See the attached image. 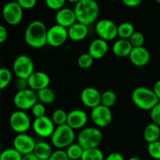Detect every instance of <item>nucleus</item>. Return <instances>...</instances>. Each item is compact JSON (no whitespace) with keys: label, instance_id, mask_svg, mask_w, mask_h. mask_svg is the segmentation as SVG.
<instances>
[{"label":"nucleus","instance_id":"52","mask_svg":"<svg viewBox=\"0 0 160 160\" xmlns=\"http://www.w3.org/2000/svg\"><path fill=\"white\" fill-rule=\"evenodd\" d=\"M110 1H112V2H117V1H119V0H110Z\"/></svg>","mask_w":160,"mask_h":160},{"label":"nucleus","instance_id":"12","mask_svg":"<svg viewBox=\"0 0 160 160\" xmlns=\"http://www.w3.org/2000/svg\"><path fill=\"white\" fill-rule=\"evenodd\" d=\"M32 128L34 132L38 136L43 138H51L56 129V125L51 118L46 115L39 118H34L32 122Z\"/></svg>","mask_w":160,"mask_h":160},{"label":"nucleus","instance_id":"31","mask_svg":"<svg viewBox=\"0 0 160 160\" xmlns=\"http://www.w3.org/2000/svg\"><path fill=\"white\" fill-rule=\"evenodd\" d=\"M12 80V73L6 67H0V90L5 89L10 84Z\"/></svg>","mask_w":160,"mask_h":160},{"label":"nucleus","instance_id":"14","mask_svg":"<svg viewBox=\"0 0 160 160\" xmlns=\"http://www.w3.org/2000/svg\"><path fill=\"white\" fill-rule=\"evenodd\" d=\"M37 142L27 133L17 134L12 141V148L18 151L22 156L32 153Z\"/></svg>","mask_w":160,"mask_h":160},{"label":"nucleus","instance_id":"44","mask_svg":"<svg viewBox=\"0 0 160 160\" xmlns=\"http://www.w3.org/2000/svg\"><path fill=\"white\" fill-rule=\"evenodd\" d=\"M104 160H125L122 154L119 152H112L108 155Z\"/></svg>","mask_w":160,"mask_h":160},{"label":"nucleus","instance_id":"37","mask_svg":"<svg viewBox=\"0 0 160 160\" xmlns=\"http://www.w3.org/2000/svg\"><path fill=\"white\" fill-rule=\"evenodd\" d=\"M45 2L48 9L58 11L64 7L67 0H45Z\"/></svg>","mask_w":160,"mask_h":160},{"label":"nucleus","instance_id":"17","mask_svg":"<svg viewBox=\"0 0 160 160\" xmlns=\"http://www.w3.org/2000/svg\"><path fill=\"white\" fill-rule=\"evenodd\" d=\"M128 57L133 65L137 67H142L149 62L151 54L145 47H136L133 48Z\"/></svg>","mask_w":160,"mask_h":160},{"label":"nucleus","instance_id":"18","mask_svg":"<svg viewBox=\"0 0 160 160\" xmlns=\"http://www.w3.org/2000/svg\"><path fill=\"white\" fill-rule=\"evenodd\" d=\"M28 85L29 88L38 92L45 88L49 87L51 79L48 73L43 71H34L28 78Z\"/></svg>","mask_w":160,"mask_h":160},{"label":"nucleus","instance_id":"8","mask_svg":"<svg viewBox=\"0 0 160 160\" xmlns=\"http://www.w3.org/2000/svg\"><path fill=\"white\" fill-rule=\"evenodd\" d=\"M9 126L17 134L27 133L32 126L29 115L25 111H14L9 117Z\"/></svg>","mask_w":160,"mask_h":160},{"label":"nucleus","instance_id":"41","mask_svg":"<svg viewBox=\"0 0 160 160\" xmlns=\"http://www.w3.org/2000/svg\"><path fill=\"white\" fill-rule=\"evenodd\" d=\"M14 86L17 91L24 90V89L29 88L28 79H23V78H17L14 83Z\"/></svg>","mask_w":160,"mask_h":160},{"label":"nucleus","instance_id":"49","mask_svg":"<svg viewBox=\"0 0 160 160\" xmlns=\"http://www.w3.org/2000/svg\"><path fill=\"white\" fill-rule=\"evenodd\" d=\"M1 97H2V90H0V99H1Z\"/></svg>","mask_w":160,"mask_h":160},{"label":"nucleus","instance_id":"46","mask_svg":"<svg viewBox=\"0 0 160 160\" xmlns=\"http://www.w3.org/2000/svg\"><path fill=\"white\" fill-rule=\"evenodd\" d=\"M22 160H39L38 159L37 156L34 154V153H29V154H27L23 156L22 157Z\"/></svg>","mask_w":160,"mask_h":160},{"label":"nucleus","instance_id":"4","mask_svg":"<svg viewBox=\"0 0 160 160\" xmlns=\"http://www.w3.org/2000/svg\"><path fill=\"white\" fill-rule=\"evenodd\" d=\"M103 139L102 131L95 127L84 128L80 131L78 136V143L84 150L98 148Z\"/></svg>","mask_w":160,"mask_h":160},{"label":"nucleus","instance_id":"7","mask_svg":"<svg viewBox=\"0 0 160 160\" xmlns=\"http://www.w3.org/2000/svg\"><path fill=\"white\" fill-rule=\"evenodd\" d=\"M13 104L17 109L26 111L31 109L38 102L37 92L31 88L17 91L13 96Z\"/></svg>","mask_w":160,"mask_h":160},{"label":"nucleus","instance_id":"32","mask_svg":"<svg viewBox=\"0 0 160 160\" xmlns=\"http://www.w3.org/2000/svg\"><path fill=\"white\" fill-rule=\"evenodd\" d=\"M22 156L14 148L3 149L0 153V160H22Z\"/></svg>","mask_w":160,"mask_h":160},{"label":"nucleus","instance_id":"19","mask_svg":"<svg viewBox=\"0 0 160 160\" xmlns=\"http://www.w3.org/2000/svg\"><path fill=\"white\" fill-rule=\"evenodd\" d=\"M55 19H56V24L60 25L67 29L78 22L74 10L67 7H63L56 11Z\"/></svg>","mask_w":160,"mask_h":160},{"label":"nucleus","instance_id":"39","mask_svg":"<svg viewBox=\"0 0 160 160\" xmlns=\"http://www.w3.org/2000/svg\"><path fill=\"white\" fill-rule=\"evenodd\" d=\"M48 160H70L66 151L63 149H56Z\"/></svg>","mask_w":160,"mask_h":160},{"label":"nucleus","instance_id":"6","mask_svg":"<svg viewBox=\"0 0 160 160\" xmlns=\"http://www.w3.org/2000/svg\"><path fill=\"white\" fill-rule=\"evenodd\" d=\"M34 72V61L29 56L22 54L14 59L12 63V73L17 78L28 79Z\"/></svg>","mask_w":160,"mask_h":160},{"label":"nucleus","instance_id":"36","mask_svg":"<svg viewBox=\"0 0 160 160\" xmlns=\"http://www.w3.org/2000/svg\"><path fill=\"white\" fill-rule=\"evenodd\" d=\"M31 113L34 118H39L45 116L46 113V108L44 104H42L40 102H38L31 109Z\"/></svg>","mask_w":160,"mask_h":160},{"label":"nucleus","instance_id":"23","mask_svg":"<svg viewBox=\"0 0 160 160\" xmlns=\"http://www.w3.org/2000/svg\"><path fill=\"white\" fill-rule=\"evenodd\" d=\"M53 151L50 144L46 142H38L36 143L33 153L39 160H48Z\"/></svg>","mask_w":160,"mask_h":160},{"label":"nucleus","instance_id":"5","mask_svg":"<svg viewBox=\"0 0 160 160\" xmlns=\"http://www.w3.org/2000/svg\"><path fill=\"white\" fill-rule=\"evenodd\" d=\"M75 137L74 130L67 124L57 126L51 136V143L57 149H64L74 143Z\"/></svg>","mask_w":160,"mask_h":160},{"label":"nucleus","instance_id":"40","mask_svg":"<svg viewBox=\"0 0 160 160\" xmlns=\"http://www.w3.org/2000/svg\"><path fill=\"white\" fill-rule=\"evenodd\" d=\"M23 9H33L37 4V0H17Z\"/></svg>","mask_w":160,"mask_h":160},{"label":"nucleus","instance_id":"48","mask_svg":"<svg viewBox=\"0 0 160 160\" xmlns=\"http://www.w3.org/2000/svg\"><path fill=\"white\" fill-rule=\"evenodd\" d=\"M67 2H69L70 3H73V4H77V3L78 2H80L81 0H67Z\"/></svg>","mask_w":160,"mask_h":160},{"label":"nucleus","instance_id":"26","mask_svg":"<svg viewBox=\"0 0 160 160\" xmlns=\"http://www.w3.org/2000/svg\"><path fill=\"white\" fill-rule=\"evenodd\" d=\"M135 31L134 25L130 22H123L118 25V37L122 39H129Z\"/></svg>","mask_w":160,"mask_h":160},{"label":"nucleus","instance_id":"21","mask_svg":"<svg viewBox=\"0 0 160 160\" xmlns=\"http://www.w3.org/2000/svg\"><path fill=\"white\" fill-rule=\"evenodd\" d=\"M67 30L69 38L73 42H81L85 39L89 31L88 26L79 22H76Z\"/></svg>","mask_w":160,"mask_h":160},{"label":"nucleus","instance_id":"50","mask_svg":"<svg viewBox=\"0 0 160 160\" xmlns=\"http://www.w3.org/2000/svg\"><path fill=\"white\" fill-rule=\"evenodd\" d=\"M156 2H158L159 4H160V0H156Z\"/></svg>","mask_w":160,"mask_h":160},{"label":"nucleus","instance_id":"45","mask_svg":"<svg viewBox=\"0 0 160 160\" xmlns=\"http://www.w3.org/2000/svg\"><path fill=\"white\" fill-rule=\"evenodd\" d=\"M152 90L153 92H154V93L156 94L158 99L160 101V80H158V81L155 83L154 85H153Z\"/></svg>","mask_w":160,"mask_h":160},{"label":"nucleus","instance_id":"47","mask_svg":"<svg viewBox=\"0 0 160 160\" xmlns=\"http://www.w3.org/2000/svg\"><path fill=\"white\" fill-rule=\"evenodd\" d=\"M128 160H142L140 157H138V156H132V157L129 158Z\"/></svg>","mask_w":160,"mask_h":160},{"label":"nucleus","instance_id":"9","mask_svg":"<svg viewBox=\"0 0 160 160\" xmlns=\"http://www.w3.org/2000/svg\"><path fill=\"white\" fill-rule=\"evenodd\" d=\"M2 13L3 19L8 24L17 26L23 20V9L17 1H11L4 5Z\"/></svg>","mask_w":160,"mask_h":160},{"label":"nucleus","instance_id":"11","mask_svg":"<svg viewBox=\"0 0 160 160\" xmlns=\"http://www.w3.org/2000/svg\"><path fill=\"white\" fill-rule=\"evenodd\" d=\"M68 38V30L60 25H52L47 31V44L54 48L62 46Z\"/></svg>","mask_w":160,"mask_h":160},{"label":"nucleus","instance_id":"13","mask_svg":"<svg viewBox=\"0 0 160 160\" xmlns=\"http://www.w3.org/2000/svg\"><path fill=\"white\" fill-rule=\"evenodd\" d=\"M91 119L97 128H106L112 121V112L110 108L100 104L91 111Z\"/></svg>","mask_w":160,"mask_h":160},{"label":"nucleus","instance_id":"15","mask_svg":"<svg viewBox=\"0 0 160 160\" xmlns=\"http://www.w3.org/2000/svg\"><path fill=\"white\" fill-rule=\"evenodd\" d=\"M101 92L94 87H87L81 92V101L84 106L94 109L101 104Z\"/></svg>","mask_w":160,"mask_h":160},{"label":"nucleus","instance_id":"24","mask_svg":"<svg viewBox=\"0 0 160 160\" xmlns=\"http://www.w3.org/2000/svg\"><path fill=\"white\" fill-rule=\"evenodd\" d=\"M143 138L147 143H152L159 140L160 127L154 123H151L145 127L143 131Z\"/></svg>","mask_w":160,"mask_h":160},{"label":"nucleus","instance_id":"16","mask_svg":"<svg viewBox=\"0 0 160 160\" xmlns=\"http://www.w3.org/2000/svg\"><path fill=\"white\" fill-rule=\"evenodd\" d=\"M88 121V117L85 111L75 109L70 111L67 116V124L73 130H82Z\"/></svg>","mask_w":160,"mask_h":160},{"label":"nucleus","instance_id":"20","mask_svg":"<svg viewBox=\"0 0 160 160\" xmlns=\"http://www.w3.org/2000/svg\"><path fill=\"white\" fill-rule=\"evenodd\" d=\"M108 52H109L108 42L98 38L91 42L88 52L94 59H100L105 57Z\"/></svg>","mask_w":160,"mask_h":160},{"label":"nucleus","instance_id":"34","mask_svg":"<svg viewBox=\"0 0 160 160\" xmlns=\"http://www.w3.org/2000/svg\"><path fill=\"white\" fill-rule=\"evenodd\" d=\"M148 153L152 159L160 160V140L148 145Z\"/></svg>","mask_w":160,"mask_h":160},{"label":"nucleus","instance_id":"25","mask_svg":"<svg viewBox=\"0 0 160 160\" xmlns=\"http://www.w3.org/2000/svg\"><path fill=\"white\" fill-rule=\"evenodd\" d=\"M36 92H37V96L38 102H42L45 106V105L52 104L56 101V92L51 88H45L42 89L40 91H38Z\"/></svg>","mask_w":160,"mask_h":160},{"label":"nucleus","instance_id":"51","mask_svg":"<svg viewBox=\"0 0 160 160\" xmlns=\"http://www.w3.org/2000/svg\"><path fill=\"white\" fill-rule=\"evenodd\" d=\"M2 148H1V145H0V153L2 152Z\"/></svg>","mask_w":160,"mask_h":160},{"label":"nucleus","instance_id":"1","mask_svg":"<svg viewBox=\"0 0 160 160\" xmlns=\"http://www.w3.org/2000/svg\"><path fill=\"white\" fill-rule=\"evenodd\" d=\"M48 28L41 20H33L27 27L24 41L27 45L34 48H41L47 45Z\"/></svg>","mask_w":160,"mask_h":160},{"label":"nucleus","instance_id":"3","mask_svg":"<svg viewBox=\"0 0 160 160\" xmlns=\"http://www.w3.org/2000/svg\"><path fill=\"white\" fill-rule=\"evenodd\" d=\"M134 104L144 111H150L159 102L152 89L145 86H140L134 89L131 94Z\"/></svg>","mask_w":160,"mask_h":160},{"label":"nucleus","instance_id":"43","mask_svg":"<svg viewBox=\"0 0 160 160\" xmlns=\"http://www.w3.org/2000/svg\"><path fill=\"white\" fill-rule=\"evenodd\" d=\"M8 38V31L7 29L3 26L2 24H0V44H2L6 41Z\"/></svg>","mask_w":160,"mask_h":160},{"label":"nucleus","instance_id":"27","mask_svg":"<svg viewBox=\"0 0 160 160\" xmlns=\"http://www.w3.org/2000/svg\"><path fill=\"white\" fill-rule=\"evenodd\" d=\"M105 156L100 148H94L84 150L81 160H104Z\"/></svg>","mask_w":160,"mask_h":160},{"label":"nucleus","instance_id":"2","mask_svg":"<svg viewBox=\"0 0 160 160\" xmlns=\"http://www.w3.org/2000/svg\"><path fill=\"white\" fill-rule=\"evenodd\" d=\"M73 10L78 22L87 26L96 21L100 12L99 5L96 0H81L75 4Z\"/></svg>","mask_w":160,"mask_h":160},{"label":"nucleus","instance_id":"42","mask_svg":"<svg viewBox=\"0 0 160 160\" xmlns=\"http://www.w3.org/2000/svg\"><path fill=\"white\" fill-rule=\"evenodd\" d=\"M121 1L128 7L134 8L137 7L139 5L142 4L143 0H121Z\"/></svg>","mask_w":160,"mask_h":160},{"label":"nucleus","instance_id":"33","mask_svg":"<svg viewBox=\"0 0 160 160\" xmlns=\"http://www.w3.org/2000/svg\"><path fill=\"white\" fill-rule=\"evenodd\" d=\"M95 59L89 55L88 52L83 53L78 57V66L81 69L83 70H87L89 69L94 63Z\"/></svg>","mask_w":160,"mask_h":160},{"label":"nucleus","instance_id":"35","mask_svg":"<svg viewBox=\"0 0 160 160\" xmlns=\"http://www.w3.org/2000/svg\"><path fill=\"white\" fill-rule=\"evenodd\" d=\"M128 40L130 41L133 48L142 47L144 46V43H145V36L140 31H135Z\"/></svg>","mask_w":160,"mask_h":160},{"label":"nucleus","instance_id":"30","mask_svg":"<svg viewBox=\"0 0 160 160\" xmlns=\"http://www.w3.org/2000/svg\"><path fill=\"white\" fill-rule=\"evenodd\" d=\"M67 116L68 112H66L64 109H57L53 111L51 119L56 127L61 126V125L67 124Z\"/></svg>","mask_w":160,"mask_h":160},{"label":"nucleus","instance_id":"10","mask_svg":"<svg viewBox=\"0 0 160 160\" xmlns=\"http://www.w3.org/2000/svg\"><path fill=\"white\" fill-rule=\"evenodd\" d=\"M95 32L99 38L109 42L118 37V25L109 19L98 20L95 27Z\"/></svg>","mask_w":160,"mask_h":160},{"label":"nucleus","instance_id":"28","mask_svg":"<svg viewBox=\"0 0 160 160\" xmlns=\"http://www.w3.org/2000/svg\"><path fill=\"white\" fill-rule=\"evenodd\" d=\"M65 151L70 160H80L84 152V149L78 143L71 144Z\"/></svg>","mask_w":160,"mask_h":160},{"label":"nucleus","instance_id":"22","mask_svg":"<svg viewBox=\"0 0 160 160\" xmlns=\"http://www.w3.org/2000/svg\"><path fill=\"white\" fill-rule=\"evenodd\" d=\"M133 49V46L128 39L119 38L113 43L112 50L113 54L117 57H128Z\"/></svg>","mask_w":160,"mask_h":160},{"label":"nucleus","instance_id":"29","mask_svg":"<svg viewBox=\"0 0 160 160\" xmlns=\"http://www.w3.org/2000/svg\"><path fill=\"white\" fill-rule=\"evenodd\" d=\"M117 94L111 90H107L101 94V105L106 107H112L117 103Z\"/></svg>","mask_w":160,"mask_h":160},{"label":"nucleus","instance_id":"38","mask_svg":"<svg viewBox=\"0 0 160 160\" xmlns=\"http://www.w3.org/2000/svg\"><path fill=\"white\" fill-rule=\"evenodd\" d=\"M150 118L152 123L160 127V102L150 110Z\"/></svg>","mask_w":160,"mask_h":160}]
</instances>
